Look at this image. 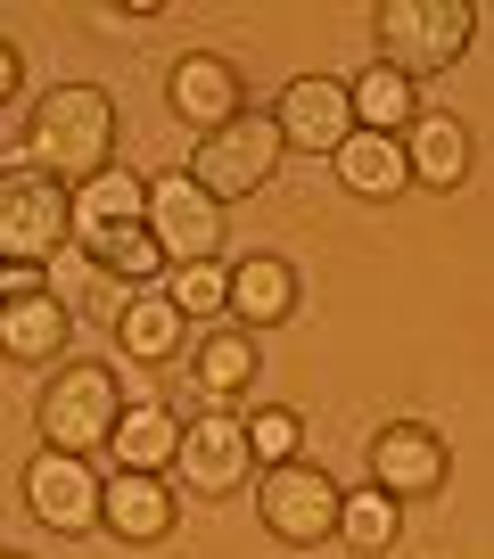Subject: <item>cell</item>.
Wrapping results in <instances>:
<instances>
[{
  "label": "cell",
  "mask_w": 494,
  "mask_h": 559,
  "mask_svg": "<svg viewBox=\"0 0 494 559\" xmlns=\"http://www.w3.org/2000/svg\"><path fill=\"white\" fill-rule=\"evenodd\" d=\"M99 486L107 477L91 469L83 453H50V444H42V453L25 461V510H34L50 535H99Z\"/></svg>",
  "instance_id": "cell-10"
},
{
  "label": "cell",
  "mask_w": 494,
  "mask_h": 559,
  "mask_svg": "<svg viewBox=\"0 0 494 559\" xmlns=\"http://www.w3.org/2000/svg\"><path fill=\"white\" fill-rule=\"evenodd\" d=\"M107 157H116V99H107L99 83H58L50 99H34V116H25V165L50 181H91L107 174Z\"/></svg>",
  "instance_id": "cell-2"
},
{
  "label": "cell",
  "mask_w": 494,
  "mask_h": 559,
  "mask_svg": "<svg viewBox=\"0 0 494 559\" xmlns=\"http://www.w3.org/2000/svg\"><path fill=\"white\" fill-rule=\"evenodd\" d=\"M67 247L83 263H99L107 280H124V288H157L165 263H157V247H149V181L124 174V165L74 181V230H67Z\"/></svg>",
  "instance_id": "cell-1"
},
{
  "label": "cell",
  "mask_w": 494,
  "mask_h": 559,
  "mask_svg": "<svg viewBox=\"0 0 494 559\" xmlns=\"http://www.w3.org/2000/svg\"><path fill=\"white\" fill-rule=\"evenodd\" d=\"M272 174H281V132H272L264 107H239L231 123L198 132V148H190V181L214 198V206H239V198H256Z\"/></svg>",
  "instance_id": "cell-4"
},
{
  "label": "cell",
  "mask_w": 494,
  "mask_h": 559,
  "mask_svg": "<svg viewBox=\"0 0 494 559\" xmlns=\"http://www.w3.org/2000/svg\"><path fill=\"white\" fill-rule=\"evenodd\" d=\"M67 330H74V313L58 297H17V305H0V354L17 370H34V362H58L67 354Z\"/></svg>",
  "instance_id": "cell-17"
},
{
  "label": "cell",
  "mask_w": 494,
  "mask_h": 559,
  "mask_svg": "<svg viewBox=\"0 0 494 559\" xmlns=\"http://www.w3.org/2000/svg\"><path fill=\"white\" fill-rule=\"evenodd\" d=\"M445 477H454V453H445L437 428L388 419V428L370 437V486L388 493V502H428V493H445Z\"/></svg>",
  "instance_id": "cell-11"
},
{
  "label": "cell",
  "mask_w": 494,
  "mask_h": 559,
  "mask_svg": "<svg viewBox=\"0 0 494 559\" xmlns=\"http://www.w3.org/2000/svg\"><path fill=\"white\" fill-rule=\"evenodd\" d=\"M190 379H198V395H207V403L247 395V386H256V337L231 330V321H214V330L198 337V354H190Z\"/></svg>",
  "instance_id": "cell-20"
},
{
  "label": "cell",
  "mask_w": 494,
  "mask_h": 559,
  "mask_svg": "<svg viewBox=\"0 0 494 559\" xmlns=\"http://www.w3.org/2000/svg\"><path fill=\"white\" fill-rule=\"evenodd\" d=\"M338 181H346L354 198H370V206H388V198L412 190L404 174V140H379V132H346L338 140Z\"/></svg>",
  "instance_id": "cell-19"
},
{
  "label": "cell",
  "mask_w": 494,
  "mask_h": 559,
  "mask_svg": "<svg viewBox=\"0 0 494 559\" xmlns=\"http://www.w3.org/2000/svg\"><path fill=\"white\" fill-rule=\"evenodd\" d=\"M0 559H25V551H0Z\"/></svg>",
  "instance_id": "cell-29"
},
{
  "label": "cell",
  "mask_w": 494,
  "mask_h": 559,
  "mask_svg": "<svg viewBox=\"0 0 494 559\" xmlns=\"http://www.w3.org/2000/svg\"><path fill=\"white\" fill-rule=\"evenodd\" d=\"M297 313V272H289L281 255H247L231 263V288H223V321L231 330H281V321Z\"/></svg>",
  "instance_id": "cell-15"
},
{
  "label": "cell",
  "mask_w": 494,
  "mask_h": 559,
  "mask_svg": "<svg viewBox=\"0 0 494 559\" xmlns=\"http://www.w3.org/2000/svg\"><path fill=\"white\" fill-rule=\"evenodd\" d=\"M223 288H231V263H174V272L157 280V297L174 305L181 321H223Z\"/></svg>",
  "instance_id": "cell-24"
},
{
  "label": "cell",
  "mask_w": 494,
  "mask_h": 559,
  "mask_svg": "<svg viewBox=\"0 0 494 559\" xmlns=\"http://www.w3.org/2000/svg\"><path fill=\"white\" fill-rule=\"evenodd\" d=\"M174 493H198V502H223V493H239L247 477H256V461H247V428L231 403H207L198 419H181V444H174Z\"/></svg>",
  "instance_id": "cell-7"
},
{
  "label": "cell",
  "mask_w": 494,
  "mask_h": 559,
  "mask_svg": "<svg viewBox=\"0 0 494 559\" xmlns=\"http://www.w3.org/2000/svg\"><path fill=\"white\" fill-rule=\"evenodd\" d=\"M396 526H404V502H388L379 486H363V493H346V502H338V535H346L354 551H388Z\"/></svg>",
  "instance_id": "cell-25"
},
{
  "label": "cell",
  "mask_w": 494,
  "mask_h": 559,
  "mask_svg": "<svg viewBox=\"0 0 494 559\" xmlns=\"http://www.w3.org/2000/svg\"><path fill=\"white\" fill-rule=\"evenodd\" d=\"M174 519H181V493H174V477L116 469V477L99 486V526H107L116 543H132V551L165 543V535H174Z\"/></svg>",
  "instance_id": "cell-13"
},
{
  "label": "cell",
  "mask_w": 494,
  "mask_h": 559,
  "mask_svg": "<svg viewBox=\"0 0 494 559\" xmlns=\"http://www.w3.org/2000/svg\"><path fill=\"white\" fill-rule=\"evenodd\" d=\"M42 297H58V305H67V313H74V305H83V313L116 321L132 288H124V280H107L99 263H83V255H74V247H58V255L42 263Z\"/></svg>",
  "instance_id": "cell-22"
},
{
  "label": "cell",
  "mask_w": 494,
  "mask_h": 559,
  "mask_svg": "<svg viewBox=\"0 0 494 559\" xmlns=\"http://www.w3.org/2000/svg\"><path fill=\"white\" fill-rule=\"evenodd\" d=\"M272 132H281V148H305V157H338V140L354 132V116H346V83H338V74H297V83L281 91V107H272Z\"/></svg>",
  "instance_id": "cell-12"
},
{
  "label": "cell",
  "mask_w": 494,
  "mask_h": 559,
  "mask_svg": "<svg viewBox=\"0 0 494 559\" xmlns=\"http://www.w3.org/2000/svg\"><path fill=\"white\" fill-rule=\"evenodd\" d=\"M165 107H174L181 123H198V132H214V123H231L247 107V83H239L231 58L190 50V58H174V74H165Z\"/></svg>",
  "instance_id": "cell-14"
},
{
  "label": "cell",
  "mask_w": 494,
  "mask_h": 559,
  "mask_svg": "<svg viewBox=\"0 0 494 559\" xmlns=\"http://www.w3.org/2000/svg\"><path fill=\"white\" fill-rule=\"evenodd\" d=\"M404 174L421 181V190H454V181L470 174V132H461L454 116H437V107H421V116L404 123Z\"/></svg>",
  "instance_id": "cell-16"
},
{
  "label": "cell",
  "mask_w": 494,
  "mask_h": 559,
  "mask_svg": "<svg viewBox=\"0 0 494 559\" xmlns=\"http://www.w3.org/2000/svg\"><path fill=\"white\" fill-rule=\"evenodd\" d=\"M17 83H25V50H17V41H0V107L17 99Z\"/></svg>",
  "instance_id": "cell-28"
},
{
  "label": "cell",
  "mask_w": 494,
  "mask_h": 559,
  "mask_svg": "<svg viewBox=\"0 0 494 559\" xmlns=\"http://www.w3.org/2000/svg\"><path fill=\"white\" fill-rule=\"evenodd\" d=\"M478 34L470 0H379L370 9V41H379V67L404 74V83H428V74L461 67Z\"/></svg>",
  "instance_id": "cell-3"
},
{
  "label": "cell",
  "mask_w": 494,
  "mask_h": 559,
  "mask_svg": "<svg viewBox=\"0 0 494 559\" xmlns=\"http://www.w3.org/2000/svg\"><path fill=\"white\" fill-rule=\"evenodd\" d=\"M346 116H354V132L404 140V123L421 116V107H412V83H404V74H388V67H363V74L346 83Z\"/></svg>",
  "instance_id": "cell-23"
},
{
  "label": "cell",
  "mask_w": 494,
  "mask_h": 559,
  "mask_svg": "<svg viewBox=\"0 0 494 559\" xmlns=\"http://www.w3.org/2000/svg\"><path fill=\"white\" fill-rule=\"evenodd\" d=\"M239 428H247V461H256V469H281V461H297V444H305V419L289 412V403L247 412Z\"/></svg>",
  "instance_id": "cell-26"
},
{
  "label": "cell",
  "mask_w": 494,
  "mask_h": 559,
  "mask_svg": "<svg viewBox=\"0 0 494 559\" xmlns=\"http://www.w3.org/2000/svg\"><path fill=\"white\" fill-rule=\"evenodd\" d=\"M74 230V190L34 165H9L0 174V263H50Z\"/></svg>",
  "instance_id": "cell-6"
},
{
  "label": "cell",
  "mask_w": 494,
  "mask_h": 559,
  "mask_svg": "<svg viewBox=\"0 0 494 559\" xmlns=\"http://www.w3.org/2000/svg\"><path fill=\"white\" fill-rule=\"evenodd\" d=\"M223 239H231L223 206H214L190 174L149 181V247H157L165 272H174V263H223Z\"/></svg>",
  "instance_id": "cell-9"
},
{
  "label": "cell",
  "mask_w": 494,
  "mask_h": 559,
  "mask_svg": "<svg viewBox=\"0 0 494 559\" xmlns=\"http://www.w3.org/2000/svg\"><path fill=\"white\" fill-rule=\"evenodd\" d=\"M338 502H346V486H338L330 469H314V461H281V469H264V486H256V510H264L272 543H289V551L338 543Z\"/></svg>",
  "instance_id": "cell-8"
},
{
  "label": "cell",
  "mask_w": 494,
  "mask_h": 559,
  "mask_svg": "<svg viewBox=\"0 0 494 559\" xmlns=\"http://www.w3.org/2000/svg\"><path fill=\"white\" fill-rule=\"evenodd\" d=\"M174 444H181V419L165 412V403H124L116 428H107L116 469H141V477H165V469H174Z\"/></svg>",
  "instance_id": "cell-18"
},
{
  "label": "cell",
  "mask_w": 494,
  "mask_h": 559,
  "mask_svg": "<svg viewBox=\"0 0 494 559\" xmlns=\"http://www.w3.org/2000/svg\"><path fill=\"white\" fill-rule=\"evenodd\" d=\"M116 412H124L116 370H107V362H67V370H50V386H42L34 428H42V444H50V453H83V461H91V453H107Z\"/></svg>",
  "instance_id": "cell-5"
},
{
  "label": "cell",
  "mask_w": 494,
  "mask_h": 559,
  "mask_svg": "<svg viewBox=\"0 0 494 559\" xmlns=\"http://www.w3.org/2000/svg\"><path fill=\"white\" fill-rule=\"evenodd\" d=\"M34 288H42V272H34V263H0V305L34 297Z\"/></svg>",
  "instance_id": "cell-27"
},
{
  "label": "cell",
  "mask_w": 494,
  "mask_h": 559,
  "mask_svg": "<svg viewBox=\"0 0 494 559\" xmlns=\"http://www.w3.org/2000/svg\"><path fill=\"white\" fill-rule=\"evenodd\" d=\"M107 330H116V346L132 354V362H165V354H181L190 321H181L174 305L157 297V288H132V297H124V313L107 321Z\"/></svg>",
  "instance_id": "cell-21"
}]
</instances>
